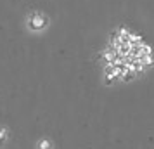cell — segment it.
Instances as JSON below:
<instances>
[{
	"label": "cell",
	"mask_w": 154,
	"mask_h": 149,
	"mask_svg": "<svg viewBox=\"0 0 154 149\" xmlns=\"http://www.w3.org/2000/svg\"><path fill=\"white\" fill-rule=\"evenodd\" d=\"M9 139H11V132H9V128L7 127H0V149L7 146Z\"/></svg>",
	"instance_id": "1"
},
{
	"label": "cell",
	"mask_w": 154,
	"mask_h": 149,
	"mask_svg": "<svg viewBox=\"0 0 154 149\" xmlns=\"http://www.w3.org/2000/svg\"><path fill=\"white\" fill-rule=\"evenodd\" d=\"M35 149H54V142L50 141V139H40V141H36L35 144Z\"/></svg>",
	"instance_id": "2"
}]
</instances>
